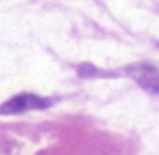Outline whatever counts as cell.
<instances>
[{"label": "cell", "mask_w": 159, "mask_h": 155, "mask_svg": "<svg viewBox=\"0 0 159 155\" xmlns=\"http://www.w3.org/2000/svg\"><path fill=\"white\" fill-rule=\"evenodd\" d=\"M129 74L136 79V84L150 93H159V70L155 65H134L129 67Z\"/></svg>", "instance_id": "7a4b0ae2"}, {"label": "cell", "mask_w": 159, "mask_h": 155, "mask_svg": "<svg viewBox=\"0 0 159 155\" xmlns=\"http://www.w3.org/2000/svg\"><path fill=\"white\" fill-rule=\"evenodd\" d=\"M48 99L37 97V95H16L12 99H7L5 104H0V114L2 116H12V114H23V111H32V109H46Z\"/></svg>", "instance_id": "6da1fadb"}]
</instances>
